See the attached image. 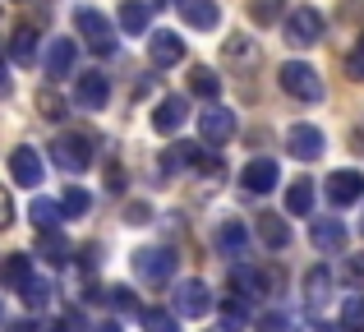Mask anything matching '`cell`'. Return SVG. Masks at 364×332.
I'll return each mask as SVG.
<instances>
[{
    "mask_svg": "<svg viewBox=\"0 0 364 332\" xmlns=\"http://www.w3.org/2000/svg\"><path fill=\"white\" fill-rule=\"evenodd\" d=\"M74 28H79V37L97 55H111V51H116V23H111L107 14H97L92 5H79V9H74Z\"/></svg>",
    "mask_w": 364,
    "mask_h": 332,
    "instance_id": "1",
    "label": "cell"
},
{
    "mask_svg": "<svg viewBox=\"0 0 364 332\" xmlns=\"http://www.w3.org/2000/svg\"><path fill=\"white\" fill-rule=\"evenodd\" d=\"M92 157H97V148H92L88 134H60L51 144V162L60 171H70V176H83L92 166Z\"/></svg>",
    "mask_w": 364,
    "mask_h": 332,
    "instance_id": "2",
    "label": "cell"
},
{
    "mask_svg": "<svg viewBox=\"0 0 364 332\" xmlns=\"http://www.w3.org/2000/svg\"><path fill=\"white\" fill-rule=\"evenodd\" d=\"M277 79H282V92H291V97H300V102H318L323 97L318 70L304 65V60H286L282 70H277Z\"/></svg>",
    "mask_w": 364,
    "mask_h": 332,
    "instance_id": "3",
    "label": "cell"
},
{
    "mask_svg": "<svg viewBox=\"0 0 364 332\" xmlns=\"http://www.w3.org/2000/svg\"><path fill=\"white\" fill-rule=\"evenodd\" d=\"M134 272H139V282H152V287H161V282L176 277V254H171L166 245L134 250Z\"/></svg>",
    "mask_w": 364,
    "mask_h": 332,
    "instance_id": "4",
    "label": "cell"
},
{
    "mask_svg": "<svg viewBox=\"0 0 364 332\" xmlns=\"http://www.w3.org/2000/svg\"><path fill=\"white\" fill-rule=\"evenodd\" d=\"M318 37H323V14H318V9L300 5V9L286 14V42H291V46H314Z\"/></svg>",
    "mask_w": 364,
    "mask_h": 332,
    "instance_id": "5",
    "label": "cell"
},
{
    "mask_svg": "<svg viewBox=\"0 0 364 332\" xmlns=\"http://www.w3.org/2000/svg\"><path fill=\"white\" fill-rule=\"evenodd\" d=\"M107 97H111V79L97 74V70H83L79 83H74V107H79V111H102Z\"/></svg>",
    "mask_w": 364,
    "mask_h": 332,
    "instance_id": "6",
    "label": "cell"
},
{
    "mask_svg": "<svg viewBox=\"0 0 364 332\" xmlns=\"http://www.w3.org/2000/svg\"><path fill=\"white\" fill-rule=\"evenodd\" d=\"M323 129L318 125H291L286 129V153L295 157V162H318L323 157Z\"/></svg>",
    "mask_w": 364,
    "mask_h": 332,
    "instance_id": "7",
    "label": "cell"
},
{
    "mask_svg": "<svg viewBox=\"0 0 364 332\" xmlns=\"http://www.w3.org/2000/svg\"><path fill=\"white\" fill-rule=\"evenodd\" d=\"M171 300H176V314H180V318H203L208 309H213V291H208L198 277L180 282V287H176V296H171Z\"/></svg>",
    "mask_w": 364,
    "mask_h": 332,
    "instance_id": "8",
    "label": "cell"
},
{
    "mask_svg": "<svg viewBox=\"0 0 364 332\" xmlns=\"http://www.w3.org/2000/svg\"><path fill=\"white\" fill-rule=\"evenodd\" d=\"M198 134H203V144H226L235 134V111H226V107L198 111Z\"/></svg>",
    "mask_w": 364,
    "mask_h": 332,
    "instance_id": "9",
    "label": "cell"
},
{
    "mask_svg": "<svg viewBox=\"0 0 364 332\" xmlns=\"http://www.w3.org/2000/svg\"><path fill=\"white\" fill-rule=\"evenodd\" d=\"M42 74H46V79H65V74H74V42H70V37H51V42H46Z\"/></svg>",
    "mask_w": 364,
    "mask_h": 332,
    "instance_id": "10",
    "label": "cell"
},
{
    "mask_svg": "<svg viewBox=\"0 0 364 332\" xmlns=\"http://www.w3.org/2000/svg\"><path fill=\"white\" fill-rule=\"evenodd\" d=\"M148 60L161 65V70H166V65H180L185 60V42H180L171 28H157V33L148 37Z\"/></svg>",
    "mask_w": 364,
    "mask_h": 332,
    "instance_id": "11",
    "label": "cell"
},
{
    "mask_svg": "<svg viewBox=\"0 0 364 332\" xmlns=\"http://www.w3.org/2000/svg\"><path fill=\"white\" fill-rule=\"evenodd\" d=\"M9 171H14V180L23 189H37L42 185V153L37 148H14L9 153Z\"/></svg>",
    "mask_w": 364,
    "mask_h": 332,
    "instance_id": "12",
    "label": "cell"
},
{
    "mask_svg": "<svg viewBox=\"0 0 364 332\" xmlns=\"http://www.w3.org/2000/svg\"><path fill=\"white\" fill-rule=\"evenodd\" d=\"M309 240H314V250H323V254L346 250V222H337V217H318V222L309 226Z\"/></svg>",
    "mask_w": 364,
    "mask_h": 332,
    "instance_id": "13",
    "label": "cell"
},
{
    "mask_svg": "<svg viewBox=\"0 0 364 332\" xmlns=\"http://www.w3.org/2000/svg\"><path fill=\"white\" fill-rule=\"evenodd\" d=\"M328 198L337 208L364 198V176H360V171H332V176H328Z\"/></svg>",
    "mask_w": 364,
    "mask_h": 332,
    "instance_id": "14",
    "label": "cell"
},
{
    "mask_svg": "<svg viewBox=\"0 0 364 332\" xmlns=\"http://www.w3.org/2000/svg\"><path fill=\"white\" fill-rule=\"evenodd\" d=\"M185 116H189V102L171 92V97H161L157 111H152V129H157V134H176V129L185 125Z\"/></svg>",
    "mask_w": 364,
    "mask_h": 332,
    "instance_id": "15",
    "label": "cell"
},
{
    "mask_svg": "<svg viewBox=\"0 0 364 332\" xmlns=\"http://www.w3.org/2000/svg\"><path fill=\"white\" fill-rule=\"evenodd\" d=\"M277 176H282V171H277L272 157H254V162L240 171V185L249 194H267V189H277Z\"/></svg>",
    "mask_w": 364,
    "mask_h": 332,
    "instance_id": "16",
    "label": "cell"
},
{
    "mask_svg": "<svg viewBox=\"0 0 364 332\" xmlns=\"http://www.w3.org/2000/svg\"><path fill=\"white\" fill-rule=\"evenodd\" d=\"M180 18L198 33H208V28L222 23V9H217V0H180Z\"/></svg>",
    "mask_w": 364,
    "mask_h": 332,
    "instance_id": "17",
    "label": "cell"
},
{
    "mask_svg": "<svg viewBox=\"0 0 364 332\" xmlns=\"http://www.w3.org/2000/svg\"><path fill=\"white\" fill-rule=\"evenodd\" d=\"M217 245H222L231 259H245V245H249V231H245V222H235V217H226L222 222V231H217Z\"/></svg>",
    "mask_w": 364,
    "mask_h": 332,
    "instance_id": "18",
    "label": "cell"
},
{
    "mask_svg": "<svg viewBox=\"0 0 364 332\" xmlns=\"http://www.w3.org/2000/svg\"><path fill=\"white\" fill-rule=\"evenodd\" d=\"M258 235H263L267 250H286V245H291V226H286L277 213H263V217H258Z\"/></svg>",
    "mask_w": 364,
    "mask_h": 332,
    "instance_id": "19",
    "label": "cell"
},
{
    "mask_svg": "<svg viewBox=\"0 0 364 332\" xmlns=\"http://www.w3.org/2000/svg\"><path fill=\"white\" fill-rule=\"evenodd\" d=\"M9 55H14L18 65H33L37 60V33L28 23H18L14 33H9Z\"/></svg>",
    "mask_w": 364,
    "mask_h": 332,
    "instance_id": "20",
    "label": "cell"
},
{
    "mask_svg": "<svg viewBox=\"0 0 364 332\" xmlns=\"http://www.w3.org/2000/svg\"><path fill=\"white\" fill-rule=\"evenodd\" d=\"M28 217H33V226H37V231H60V217H65V208H60V203H51V198H33Z\"/></svg>",
    "mask_w": 364,
    "mask_h": 332,
    "instance_id": "21",
    "label": "cell"
},
{
    "mask_svg": "<svg viewBox=\"0 0 364 332\" xmlns=\"http://www.w3.org/2000/svg\"><path fill=\"white\" fill-rule=\"evenodd\" d=\"M148 14H152L148 0H124V5H120V28H124L129 37H139L143 28H148Z\"/></svg>",
    "mask_w": 364,
    "mask_h": 332,
    "instance_id": "22",
    "label": "cell"
},
{
    "mask_svg": "<svg viewBox=\"0 0 364 332\" xmlns=\"http://www.w3.org/2000/svg\"><path fill=\"white\" fill-rule=\"evenodd\" d=\"M286 213H295V217L314 213V180H295V185L286 189Z\"/></svg>",
    "mask_w": 364,
    "mask_h": 332,
    "instance_id": "23",
    "label": "cell"
},
{
    "mask_svg": "<svg viewBox=\"0 0 364 332\" xmlns=\"http://www.w3.org/2000/svg\"><path fill=\"white\" fill-rule=\"evenodd\" d=\"M28 277H33V259H28V254H9V259H5V268H0V282L18 291Z\"/></svg>",
    "mask_w": 364,
    "mask_h": 332,
    "instance_id": "24",
    "label": "cell"
},
{
    "mask_svg": "<svg viewBox=\"0 0 364 332\" xmlns=\"http://www.w3.org/2000/svg\"><path fill=\"white\" fill-rule=\"evenodd\" d=\"M189 88H194V97L217 102V92H222V79H217L208 65H198V70H189Z\"/></svg>",
    "mask_w": 364,
    "mask_h": 332,
    "instance_id": "25",
    "label": "cell"
},
{
    "mask_svg": "<svg viewBox=\"0 0 364 332\" xmlns=\"http://www.w3.org/2000/svg\"><path fill=\"white\" fill-rule=\"evenodd\" d=\"M328 296H332V272H328V268H314L309 277H304V300H309V305L318 309Z\"/></svg>",
    "mask_w": 364,
    "mask_h": 332,
    "instance_id": "26",
    "label": "cell"
},
{
    "mask_svg": "<svg viewBox=\"0 0 364 332\" xmlns=\"http://www.w3.org/2000/svg\"><path fill=\"white\" fill-rule=\"evenodd\" d=\"M18 291H23V300H28L33 309H46V305H51V296H55V287H51L46 277H37V272H33V277H28Z\"/></svg>",
    "mask_w": 364,
    "mask_h": 332,
    "instance_id": "27",
    "label": "cell"
},
{
    "mask_svg": "<svg viewBox=\"0 0 364 332\" xmlns=\"http://www.w3.org/2000/svg\"><path fill=\"white\" fill-rule=\"evenodd\" d=\"M37 250H42V259H46V263H65L70 245H65L55 231H37Z\"/></svg>",
    "mask_w": 364,
    "mask_h": 332,
    "instance_id": "28",
    "label": "cell"
},
{
    "mask_svg": "<svg viewBox=\"0 0 364 332\" xmlns=\"http://www.w3.org/2000/svg\"><path fill=\"white\" fill-rule=\"evenodd\" d=\"M97 300H107L111 309H120V314H134V309H139V300H134V291L129 287H111V291H102Z\"/></svg>",
    "mask_w": 364,
    "mask_h": 332,
    "instance_id": "29",
    "label": "cell"
},
{
    "mask_svg": "<svg viewBox=\"0 0 364 332\" xmlns=\"http://www.w3.org/2000/svg\"><path fill=\"white\" fill-rule=\"evenodd\" d=\"M249 18H254V23H277V18H282V0H249Z\"/></svg>",
    "mask_w": 364,
    "mask_h": 332,
    "instance_id": "30",
    "label": "cell"
},
{
    "mask_svg": "<svg viewBox=\"0 0 364 332\" xmlns=\"http://www.w3.org/2000/svg\"><path fill=\"white\" fill-rule=\"evenodd\" d=\"M60 208H65V217H83V213H88V208H92V198H88V194H83V189H79V185H74V189H65V198H60Z\"/></svg>",
    "mask_w": 364,
    "mask_h": 332,
    "instance_id": "31",
    "label": "cell"
},
{
    "mask_svg": "<svg viewBox=\"0 0 364 332\" xmlns=\"http://www.w3.org/2000/svg\"><path fill=\"white\" fill-rule=\"evenodd\" d=\"M341 328L364 332V296H350L346 305H341Z\"/></svg>",
    "mask_w": 364,
    "mask_h": 332,
    "instance_id": "32",
    "label": "cell"
},
{
    "mask_svg": "<svg viewBox=\"0 0 364 332\" xmlns=\"http://www.w3.org/2000/svg\"><path fill=\"white\" fill-rule=\"evenodd\" d=\"M143 328L148 332H180L176 314H166V309H148V314H143Z\"/></svg>",
    "mask_w": 364,
    "mask_h": 332,
    "instance_id": "33",
    "label": "cell"
},
{
    "mask_svg": "<svg viewBox=\"0 0 364 332\" xmlns=\"http://www.w3.org/2000/svg\"><path fill=\"white\" fill-rule=\"evenodd\" d=\"M42 332H83V314L79 309H70V314H60V318H51Z\"/></svg>",
    "mask_w": 364,
    "mask_h": 332,
    "instance_id": "34",
    "label": "cell"
},
{
    "mask_svg": "<svg viewBox=\"0 0 364 332\" xmlns=\"http://www.w3.org/2000/svg\"><path fill=\"white\" fill-rule=\"evenodd\" d=\"M37 107H42L46 120H60V116H65V102L55 97V92H37Z\"/></svg>",
    "mask_w": 364,
    "mask_h": 332,
    "instance_id": "35",
    "label": "cell"
},
{
    "mask_svg": "<svg viewBox=\"0 0 364 332\" xmlns=\"http://www.w3.org/2000/svg\"><path fill=\"white\" fill-rule=\"evenodd\" d=\"M346 70H350V79H360V83H364V37H360V42H355V51H350Z\"/></svg>",
    "mask_w": 364,
    "mask_h": 332,
    "instance_id": "36",
    "label": "cell"
},
{
    "mask_svg": "<svg viewBox=\"0 0 364 332\" xmlns=\"http://www.w3.org/2000/svg\"><path fill=\"white\" fill-rule=\"evenodd\" d=\"M226 55H231V60H254V46H249V42H240V37H231V42H226Z\"/></svg>",
    "mask_w": 364,
    "mask_h": 332,
    "instance_id": "37",
    "label": "cell"
},
{
    "mask_svg": "<svg viewBox=\"0 0 364 332\" xmlns=\"http://www.w3.org/2000/svg\"><path fill=\"white\" fill-rule=\"evenodd\" d=\"M346 282H355V287H364V254H355V259H346Z\"/></svg>",
    "mask_w": 364,
    "mask_h": 332,
    "instance_id": "38",
    "label": "cell"
},
{
    "mask_svg": "<svg viewBox=\"0 0 364 332\" xmlns=\"http://www.w3.org/2000/svg\"><path fill=\"white\" fill-rule=\"evenodd\" d=\"M5 226H14V203H9L5 185H0V231H5Z\"/></svg>",
    "mask_w": 364,
    "mask_h": 332,
    "instance_id": "39",
    "label": "cell"
},
{
    "mask_svg": "<svg viewBox=\"0 0 364 332\" xmlns=\"http://www.w3.org/2000/svg\"><path fill=\"white\" fill-rule=\"evenodd\" d=\"M263 332H291V318L286 314H263Z\"/></svg>",
    "mask_w": 364,
    "mask_h": 332,
    "instance_id": "40",
    "label": "cell"
},
{
    "mask_svg": "<svg viewBox=\"0 0 364 332\" xmlns=\"http://www.w3.org/2000/svg\"><path fill=\"white\" fill-rule=\"evenodd\" d=\"M107 189H111V194H120V189H124V171L120 166H107Z\"/></svg>",
    "mask_w": 364,
    "mask_h": 332,
    "instance_id": "41",
    "label": "cell"
},
{
    "mask_svg": "<svg viewBox=\"0 0 364 332\" xmlns=\"http://www.w3.org/2000/svg\"><path fill=\"white\" fill-rule=\"evenodd\" d=\"M5 332H42L33 323V318H14V323H5Z\"/></svg>",
    "mask_w": 364,
    "mask_h": 332,
    "instance_id": "42",
    "label": "cell"
},
{
    "mask_svg": "<svg viewBox=\"0 0 364 332\" xmlns=\"http://www.w3.org/2000/svg\"><path fill=\"white\" fill-rule=\"evenodd\" d=\"M92 332H124V328H120V318H107V323H97Z\"/></svg>",
    "mask_w": 364,
    "mask_h": 332,
    "instance_id": "43",
    "label": "cell"
},
{
    "mask_svg": "<svg viewBox=\"0 0 364 332\" xmlns=\"http://www.w3.org/2000/svg\"><path fill=\"white\" fill-rule=\"evenodd\" d=\"M350 144H355L360 153H364V120H360V125H355V134H350Z\"/></svg>",
    "mask_w": 364,
    "mask_h": 332,
    "instance_id": "44",
    "label": "cell"
},
{
    "mask_svg": "<svg viewBox=\"0 0 364 332\" xmlns=\"http://www.w3.org/2000/svg\"><path fill=\"white\" fill-rule=\"evenodd\" d=\"M0 70H5V51H0ZM0 88H5V92H9V79H0Z\"/></svg>",
    "mask_w": 364,
    "mask_h": 332,
    "instance_id": "45",
    "label": "cell"
},
{
    "mask_svg": "<svg viewBox=\"0 0 364 332\" xmlns=\"http://www.w3.org/2000/svg\"><path fill=\"white\" fill-rule=\"evenodd\" d=\"M148 5H152V9H161V5H171V0H148Z\"/></svg>",
    "mask_w": 364,
    "mask_h": 332,
    "instance_id": "46",
    "label": "cell"
},
{
    "mask_svg": "<svg viewBox=\"0 0 364 332\" xmlns=\"http://www.w3.org/2000/svg\"><path fill=\"white\" fill-rule=\"evenodd\" d=\"M318 332H341V328H318Z\"/></svg>",
    "mask_w": 364,
    "mask_h": 332,
    "instance_id": "47",
    "label": "cell"
}]
</instances>
